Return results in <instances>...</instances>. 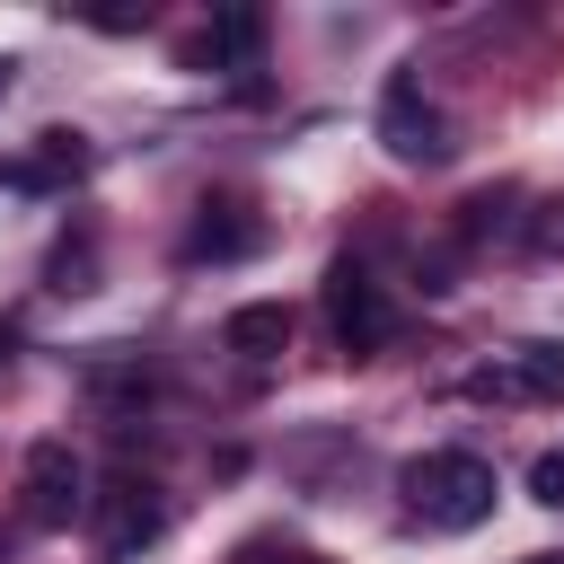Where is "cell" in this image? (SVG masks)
Returning <instances> with one entry per match:
<instances>
[{"label":"cell","instance_id":"cell-1","mask_svg":"<svg viewBox=\"0 0 564 564\" xmlns=\"http://www.w3.org/2000/svg\"><path fill=\"white\" fill-rule=\"evenodd\" d=\"M397 494H405L414 520H432V529H476L502 485H494V467H485L476 449H423V458L397 467Z\"/></svg>","mask_w":564,"mask_h":564},{"label":"cell","instance_id":"cell-2","mask_svg":"<svg viewBox=\"0 0 564 564\" xmlns=\"http://www.w3.org/2000/svg\"><path fill=\"white\" fill-rule=\"evenodd\" d=\"M79 511H88V476H79L70 441H35L18 458V520L26 529H70Z\"/></svg>","mask_w":564,"mask_h":564},{"label":"cell","instance_id":"cell-3","mask_svg":"<svg viewBox=\"0 0 564 564\" xmlns=\"http://www.w3.org/2000/svg\"><path fill=\"white\" fill-rule=\"evenodd\" d=\"M379 141H388L405 167H441V159L458 150V141H449V115H441V106L423 97V79H405V70H397L388 97H379Z\"/></svg>","mask_w":564,"mask_h":564},{"label":"cell","instance_id":"cell-4","mask_svg":"<svg viewBox=\"0 0 564 564\" xmlns=\"http://www.w3.org/2000/svg\"><path fill=\"white\" fill-rule=\"evenodd\" d=\"M326 326H335V344H344V352H379V344L397 335L388 291H379L352 256H335V264H326Z\"/></svg>","mask_w":564,"mask_h":564},{"label":"cell","instance_id":"cell-5","mask_svg":"<svg viewBox=\"0 0 564 564\" xmlns=\"http://www.w3.org/2000/svg\"><path fill=\"white\" fill-rule=\"evenodd\" d=\"M88 520H97V546H106L115 564H132V555L167 529V502H159L150 476H115L106 494H88Z\"/></svg>","mask_w":564,"mask_h":564},{"label":"cell","instance_id":"cell-6","mask_svg":"<svg viewBox=\"0 0 564 564\" xmlns=\"http://www.w3.org/2000/svg\"><path fill=\"white\" fill-rule=\"evenodd\" d=\"M185 70H256L264 62V9H220L212 35H185Z\"/></svg>","mask_w":564,"mask_h":564},{"label":"cell","instance_id":"cell-7","mask_svg":"<svg viewBox=\"0 0 564 564\" xmlns=\"http://www.w3.org/2000/svg\"><path fill=\"white\" fill-rule=\"evenodd\" d=\"M79 167H88L79 132H44V150H35V159H9V167H0V185H9V194H62Z\"/></svg>","mask_w":564,"mask_h":564},{"label":"cell","instance_id":"cell-8","mask_svg":"<svg viewBox=\"0 0 564 564\" xmlns=\"http://www.w3.org/2000/svg\"><path fill=\"white\" fill-rule=\"evenodd\" d=\"M220 344L247 352V361H273V352H291V308L282 300H247V308H229Z\"/></svg>","mask_w":564,"mask_h":564},{"label":"cell","instance_id":"cell-9","mask_svg":"<svg viewBox=\"0 0 564 564\" xmlns=\"http://www.w3.org/2000/svg\"><path fill=\"white\" fill-rule=\"evenodd\" d=\"M247 247H256V220L212 212V203H203V220L185 229V264H229V256H247Z\"/></svg>","mask_w":564,"mask_h":564},{"label":"cell","instance_id":"cell-10","mask_svg":"<svg viewBox=\"0 0 564 564\" xmlns=\"http://www.w3.org/2000/svg\"><path fill=\"white\" fill-rule=\"evenodd\" d=\"M511 388L538 405H564V344H520L511 352Z\"/></svg>","mask_w":564,"mask_h":564},{"label":"cell","instance_id":"cell-11","mask_svg":"<svg viewBox=\"0 0 564 564\" xmlns=\"http://www.w3.org/2000/svg\"><path fill=\"white\" fill-rule=\"evenodd\" d=\"M529 256H546V264H555V256H564V194H555V203H538V212H529Z\"/></svg>","mask_w":564,"mask_h":564},{"label":"cell","instance_id":"cell-12","mask_svg":"<svg viewBox=\"0 0 564 564\" xmlns=\"http://www.w3.org/2000/svg\"><path fill=\"white\" fill-rule=\"evenodd\" d=\"M529 494H538L546 511H564V449H538V467H529Z\"/></svg>","mask_w":564,"mask_h":564},{"label":"cell","instance_id":"cell-13","mask_svg":"<svg viewBox=\"0 0 564 564\" xmlns=\"http://www.w3.org/2000/svg\"><path fill=\"white\" fill-rule=\"evenodd\" d=\"M238 564H317L308 546H291V538H247L238 546Z\"/></svg>","mask_w":564,"mask_h":564},{"label":"cell","instance_id":"cell-14","mask_svg":"<svg viewBox=\"0 0 564 564\" xmlns=\"http://www.w3.org/2000/svg\"><path fill=\"white\" fill-rule=\"evenodd\" d=\"M9 70H18V62H9V53H0V97H9Z\"/></svg>","mask_w":564,"mask_h":564},{"label":"cell","instance_id":"cell-15","mask_svg":"<svg viewBox=\"0 0 564 564\" xmlns=\"http://www.w3.org/2000/svg\"><path fill=\"white\" fill-rule=\"evenodd\" d=\"M520 564H564V555H520Z\"/></svg>","mask_w":564,"mask_h":564},{"label":"cell","instance_id":"cell-16","mask_svg":"<svg viewBox=\"0 0 564 564\" xmlns=\"http://www.w3.org/2000/svg\"><path fill=\"white\" fill-rule=\"evenodd\" d=\"M0 352H9V326H0Z\"/></svg>","mask_w":564,"mask_h":564}]
</instances>
